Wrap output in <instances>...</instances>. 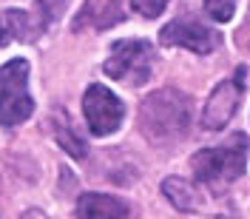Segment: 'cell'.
<instances>
[{
	"mask_svg": "<svg viewBox=\"0 0 250 219\" xmlns=\"http://www.w3.org/2000/svg\"><path fill=\"white\" fill-rule=\"evenodd\" d=\"M83 114H85V125H88V131L94 137H108L120 128L125 109L123 100L111 88L100 86V83H91L83 94Z\"/></svg>",
	"mask_w": 250,
	"mask_h": 219,
	"instance_id": "5",
	"label": "cell"
},
{
	"mask_svg": "<svg viewBox=\"0 0 250 219\" xmlns=\"http://www.w3.org/2000/svg\"><path fill=\"white\" fill-rule=\"evenodd\" d=\"M77 217L80 219H125L128 217V205L117 197L108 194H83L77 202Z\"/></svg>",
	"mask_w": 250,
	"mask_h": 219,
	"instance_id": "9",
	"label": "cell"
},
{
	"mask_svg": "<svg viewBox=\"0 0 250 219\" xmlns=\"http://www.w3.org/2000/svg\"><path fill=\"white\" fill-rule=\"evenodd\" d=\"M34 111L29 94V60H15L0 66V125H20Z\"/></svg>",
	"mask_w": 250,
	"mask_h": 219,
	"instance_id": "3",
	"label": "cell"
},
{
	"mask_svg": "<svg viewBox=\"0 0 250 219\" xmlns=\"http://www.w3.org/2000/svg\"><path fill=\"white\" fill-rule=\"evenodd\" d=\"M162 194L168 197V202L176 208V211H185V214H190V211H196L199 208V194L193 191V185L190 182H185V179H179V176H168L165 182H162Z\"/></svg>",
	"mask_w": 250,
	"mask_h": 219,
	"instance_id": "10",
	"label": "cell"
},
{
	"mask_svg": "<svg viewBox=\"0 0 250 219\" xmlns=\"http://www.w3.org/2000/svg\"><path fill=\"white\" fill-rule=\"evenodd\" d=\"M248 145L250 140L245 134H233L228 142L213 145V148H202L190 159V168L196 174V179H202L208 185H230L233 179L242 176L245 165H248Z\"/></svg>",
	"mask_w": 250,
	"mask_h": 219,
	"instance_id": "2",
	"label": "cell"
},
{
	"mask_svg": "<svg viewBox=\"0 0 250 219\" xmlns=\"http://www.w3.org/2000/svg\"><path fill=\"white\" fill-rule=\"evenodd\" d=\"M151 66H154V46L142 37H131V40H117L111 46L103 71L111 80L145 86V80L151 77Z\"/></svg>",
	"mask_w": 250,
	"mask_h": 219,
	"instance_id": "4",
	"label": "cell"
},
{
	"mask_svg": "<svg viewBox=\"0 0 250 219\" xmlns=\"http://www.w3.org/2000/svg\"><path fill=\"white\" fill-rule=\"evenodd\" d=\"M131 6H134V12H140L142 17H159L165 12L168 0H131Z\"/></svg>",
	"mask_w": 250,
	"mask_h": 219,
	"instance_id": "14",
	"label": "cell"
},
{
	"mask_svg": "<svg viewBox=\"0 0 250 219\" xmlns=\"http://www.w3.org/2000/svg\"><path fill=\"white\" fill-rule=\"evenodd\" d=\"M34 3H37V17H40L43 29H48V26L62 15V9H65L68 0H34Z\"/></svg>",
	"mask_w": 250,
	"mask_h": 219,
	"instance_id": "13",
	"label": "cell"
},
{
	"mask_svg": "<svg viewBox=\"0 0 250 219\" xmlns=\"http://www.w3.org/2000/svg\"><path fill=\"white\" fill-rule=\"evenodd\" d=\"M54 137H57V142H60V148L65 154H71L74 159H83L85 156V142L80 140V134L74 131V125H71L65 111L54 114Z\"/></svg>",
	"mask_w": 250,
	"mask_h": 219,
	"instance_id": "11",
	"label": "cell"
},
{
	"mask_svg": "<svg viewBox=\"0 0 250 219\" xmlns=\"http://www.w3.org/2000/svg\"><path fill=\"white\" fill-rule=\"evenodd\" d=\"M245 74L248 71L242 66V68L233 71V77L222 80L216 88L210 91V97H208V103L202 109V120H199V125L205 131H222L225 125L233 120L236 109L242 103V94H245Z\"/></svg>",
	"mask_w": 250,
	"mask_h": 219,
	"instance_id": "6",
	"label": "cell"
},
{
	"mask_svg": "<svg viewBox=\"0 0 250 219\" xmlns=\"http://www.w3.org/2000/svg\"><path fill=\"white\" fill-rule=\"evenodd\" d=\"M190 125V100L176 88H159L140 106V131L156 145L182 140Z\"/></svg>",
	"mask_w": 250,
	"mask_h": 219,
	"instance_id": "1",
	"label": "cell"
},
{
	"mask_svg": "<svg viewBox=\"0 0 250 219\" xmlns=\"http://www.w3.org/2000/svg\"><path fill=\"white\" fill-rule=\"evenodd\" d=\"M40 31H43V23L37 15H29L23 9H3L0 12V46L26 43L29 37H37Z\"/></svg>",
	"mask_w": 250,
	"mask_h": 219,
	"instance_id": "8",
	"label": "cell"
},
{
	"mask_svg": "<svg viewBox=\"0 0 250 219\" xmlns=\"http://www.w3.org/2000/svg\"><path fill=\"white\" fill-rule=\"evenodd\" d=\"M205 12L216 23H230L236 15V0H205Z\"/></svg>",
	"mask_w": 250,
	"mask_h": 219,
	"instance_id": "12",
	"label": "cell"
},
{
	"mask_svg": "<svg viewBox=\"0 0 250 219\" xmlns=\"http://www.w3.org/2000/svg\"><path fill=\"white\" fill-rule=\"evenodd\" d=\"M20 219H48L43 211H37V208H29V211H23V217Z\"/></svg>",
	"mask_w": 250,
	"mask_h": 219,
	"instance_id": "15",
	"label": "cell"
},
{
	"mask_svg": "<svg viewBox=\"0 0 250 219\" xmlns=\"http://www.w3.org/2000/svg\"><path fill=\"white\" fill-rule=\"evenodd\" d=\"M159 40L165 46H182L188 51H196V54H210L222 37L213 29H208L205 23L193 20V17H179V20L168 23L159 31Z\"/></svg>",
	"mask_w": 250,
	"mask_h": 219,
	"instance_id": "7",
	"label": "cell"
}]
</instances>
